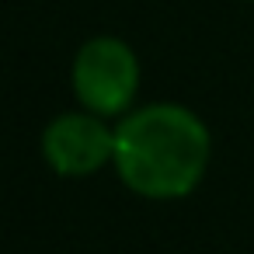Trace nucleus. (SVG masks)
I'll return each mask as SVG.
<instances>
[{
  "mask_svg": "<svg viewBox=\"0 0 254 254\" xmlns=\"http://www.w3.org/2000/svg\"><path fill=\"white\" fill-rule=\"evenodd\" d=\"M212 157L205 122L174 101L143 105L115 122L112 167L119 181L139 198L171 202L191 195Z\"/></svg>",
  "mask_w": 254,
  "mask_h": 254,
  "instance_id": "obj_1",
  "label": "nucleus"
},
{
  "mask_svg": "<svg viewBox=\"0 0 254 254\" xmlns=\"http://www.w3.org/2000/svg\"><path fill=\"white\" fill-rule=\"evenodd\" d=\"M70 87L80 108L101 119L129 115L136 91H139V60L129 42L115 35L87 39L70 66Z\"/></svg>",
  "mask_w": 254,
  "mask_h": 254,
  "instance_id": "obj_2",
  "label": "nucleus"
},
{
  "mask_svg": "<svg viewBox=\"0 0 254 254\" xmlns=\"http://www.w3.org/2000/svg\"><path fill=\"white\" fill-rule=\"evenodd\" d=\"M42 160L60 178H91L115 157V126L80 108L63 112L42 129Z\"/></svg>",
  "mask_w": 254,
  "mask_h": 254,
  "instance_id": "obj_3",
  "label": "nucleus"
}]
</instances>
